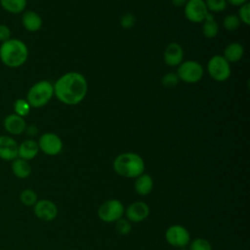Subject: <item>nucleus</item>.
Here are the masks:
<instances>
[{
    "label": "nucleus",
    "instance_id": "nucleus-33",
    "mask_svg": "<svg viewBox=\"0 0 250 250\" xmlns=\"http://www.w3.org/2000/svg\"><path fill=\"white\" fill-rule=\"evenodd\" d=\"M227 2H229V4H231L233 6H241L245 3H247V0H227Z\"/></svg>",
    "mask_w": 250,
    "mask_h": 250
},
{
    "label": "nucleus",
    "instance_id": "nucleus-1",
    "mask_svg": "<svg viewBox=\"0 0 250 250\" xmlns=\"http://www.w3.org/2000/svg\"><path fill=\"white\" fill-rule=\"evenodd\" d=\"M53 86L57 99L69 105L77 104L83 101L88 90L86 78L81 73L75 71L64 73Z\"/></svg>",
    "mask_w": 250,
    "mask_h": 250
},
{
    "label": "nucleus",
    "instance_id": "nucleus-10",
    "mask_svg": "<svg viewBox=\"0 0 250 250\" xmlns=\"http://www.w3.org/2000/svg\"><path fill=\"white\" fill-rule=\"evenodd\" d=\"M38 146L41 151L47 155H57L62 149V141L54 133L43 134L38 141Z\"/></svg>",
    "mask_w": 250,
    "mask_h": 250
},
{
    "label": "nucleus",
    "instance_id": "nucleus-6",
    "mask_svg": "<svg viewBox=\"0 0 250 250\" xmlns=\"http://www.w3.org/2000/svg\"><path fill=\"white\" fill-rule=\"evenodd\" d=\"M207 70L210 76L219 82L227 80L230 75L229 62L223 56L219 55H215L209 60Z\"/></svg>",
    "mask_w": 250,
    "mask_h": 250
},
{
    "label": "nucleus",
    "instance_id": "nucleus-9",
    "mask_svg": "<svg viewBox=\"0 0 250 250\" xmlns=\"http://www.w3.org/2000/svg\"><path fill=\"white\" fill-rule=\"evenodd\" d=\"M205 1L203 0H188L185 5V16L191 22H202L208 14Z\"/></svg>",
    "mask_w": 250,
    "mask_h": 250
},
{
    "label": "nucleus",
    "instance_id": "nucleus-29",
    "mask_svg": "<svg viewBox=\"0 0 250 250\" xmlns=\"http://www.w3.org/2000/svg\"><path fill=\"white\" fill-rule=\"evenodd\" d=\"M237 17L239 21L245 23L246 25L250 24V4L249 3H245L241 5Z\"/></svg>",
    "mask_w": 250,
    "mask_h": 250
},
{
    "label": "nucleus",
    "instance_id": "nucleus-34",
    "mask_svg": "<svg viewBox=\"0 0 250 250\" xmlns=\"http://www.w3.org/2000/svg\"><path fill=\"white\" fill-rule=\"evenodd\" d=\"M188 0H172V4L176 7H182L187 4Z\"/></svg>",
    "mask_w": 250,
    "mask_h": 250
},
{
    "label": "nucleus",
    "instance_id": "nucleus-5",
    "mask_svg": "<svg viewBox=\"0 0 250 250\" xmlns=\"http://www.w3.org/2000/svg\"><path fill=\"white\" fill-rule=\"evenodd\" d=\"M124 213V205L118 199L105 200L98 209V217L104 223H115L123 217Z\"/></svg>",
    "mask_w": 250,
    "mask_h": 250
},
{
    "label": "nucleus",
    "instance_id": "nucleus-23",
    "mask_svg": "<svg viewBox=\"0 0 250 250\" xmlns=\"http://www.w3.org/2000/svg\"><path fill=\"white\" fill-rule=\"evenodd\" d=\"M20 200L24 206H27V207L34 206L38 200L37 193L31 188H25L21 191Z\"/></svg>",
    "mask_w": 250,
    "mask_h": 250
},
{
    "label": "nucleus",
    "instance_id": "nucleus-22",
    "mask_svg": "<svg viewBox=\"0 0 250 250\" xmlns=\"http://www.w3.org/2000/svg\"><path fill=\"white\" fill-rule=\"evenodd\" d=\"M1 7L11 14H20L26 7V0H0Z\"/></svg>",
    "mask_w": 250,
    "mask_h": 250
},
{
    "label": "nucleus",
    "instance_id": "nucleus-14",
    "mask_svg": "<svg viewBox=\"0 0 250 250\" xmlns=\"http://www.w3.org/2000/svg\"><path fill=\"white\" fill-rule=\"evenodd\" d=\"M3 125L5 130L11 135H20L26 129V124L23 117L16 113L7 115L3 121Z\"/></svg>",
    "mask_w": 250,
    "mask_h": 250
},
{
    "label": "nucleus",
    "instance_id": "nucleus-18",
    "mask_svg": "<svg viewBox=\"0 0 250 250\" xmlns=\"http://www.w3.org/2000/svg\"><path fill=\"white\" fill-rule=\"evenodd\" d=\"M134 188L136 192L140 195L145 196L149 194L153 188V180L151 176L145 173L138 176L135 180Z\"/></svg>",
    "mask_w": 250,
    "mask_h": 250
},
{
    "label": "nucleus",
    "instance_id": "nucleus-15",
    "mask_svg": "<svg viewBox=\"0 0 250 250\" xmlns=\"http://www.w3.org/2000/svg\"><path fill=\"white\" fill-rule=\"evenodd\" d=\"M184 58V51L180 44L173 42L167 45L164 51V62L169 66L179 65Z\"/></svg>",
    "mask_w": 250,
    "mask_h": 250
},
{
    "label": "nucleus",
    "instance_id": "nucleus-27",
    "mask_svg": "<svg viewBox=\"0 0 250 250\" xmlns=\"http://www.w3.org/2000/svg\"><path fill=\"white\" fill-rule=\"evenodd\" d=\"M227 0H206L205 4L209 12H223L227 8Z\"/></svg>",
    "mask_w": 250,
    "mask_h": 250
},
{
    "label": "nucleus",
    "instance_id": "nucleus-4",
    "mask_svg": "<svg viewBox=\"0 0 250 250\" xmlns=\"http://www.w3.org/2000/svg\"><path fill=\"white\" fill-rule=\"evenodd\" d=\"M54 95V86L50 81L41 80L30 87L26 101L31 107L39 108L47 104Z\"/></svg>",
    "mask_w": 250,
    "mask_h": 250
},
{
    "label": "nucleus",
    "instance_id": "nucleus-25",
    "mask_svg": "<svg viewBox=\"0 0 250 250\" xmlns=\"http://www.w3.org/2000/svg\"><path fill=\"white\" fill-rule=\"evenodd\" d=\"M115 230L120 235H128L132 230L131 222L122 217L115 222Z\"/></svg>",
    "mask_w": 250,
    "mask_h": 250
},
{
    "label": "nucleus",
    "instance_id": "nucleus-7",
    "mask_svg": "<svg viewBox=\"0 0 250 250\" xmlns=\"http://www.w3.org/2000/svg\"><path fill=\"white\" fill-rule=\"evenodd\" d=\"M177 75L186 83H196L203 77V67L195 61H187L180 64Z\"/></svg>",
    "mask_w": 250,
    "mask_h": 250
},
{
    "label": "nucleus",
    "instance_id": "nucleus-21",
    "mask_svg": "<svg viewBox=\"0 0 250 250\" xmlns=\"http://www.w3.org/2000/svg\"><path fill=\"white\" fill-rule=\"evenodd\" d=\"M202 31L207 38H214L219 32L218 23L214 20V16L210 12H208V14L205 17Z\"/></svg>",
    "mask_w": 250,
    "mask_h": 250
},
{
    "label": "nucleus",
    "instance_id": "nucleus-20",
    "mask_svg": "<svg viewBox=\"0 0 250 250\" xmlns=\"http://www.w3.org/2000/svg\"><path fill=\"white\" fill-rule=\"evenodd\" d=\"M244 54V48L241 44L233 42L229 44L225 51H224V58L229 62H238Z\"/></svg>",
    "mask_w": 250,
    "mask_h": 250
},
{
    "label": "nucleus",
    "instance_id": "nucleus-32",
    "mask_svg": "<svg viewBox=\"0 0 250 250\" xmlns=\"http://www.w3.org/2000/svg\"><path fill=\"white\" fill-rule=\"evenodd\" d=\"M11 37V30L8 25L0 24V41L5 42Z\"/></svg>",
    "mask_w": 250,
    "mask_h": 250
},
{
    "label": "nucleus",
    "instance_id": "nucleus-30",
    "mask_svg": "<svg viewBox=\"0 0 250 250\" xmlns=\"http://www.w3.org/2000/svg\"><path fill=\"white\" fill-rule=\"evenodd\" d=\"M179 77L176 73H173V72H169V73H166L162 79H161V82H162V85L165 86V87H174L178 84L179 82Z\"/></svg>",
    "mask_w": 250,
    "mask_h": 250
},
{
    "label": "nucleus",
    "instance_id": "nucleus-31",
    "mask_svg": "<svg viewBox=\"0 0 250 250\" xmlns=\"http://www.w3.org/2000/svg\"><path fill=\"white\" fill-rule=\"evenodd\" d=\"M135 21H136V18L133 14H130V13H127L125 15L122 16V18L120 19V24L123 28H131L134 26L135 24Z\"/></svg>",
    "mask_w": 250,
    "mask_h": 250
},
{
    "label": "nucleus",
    "instance_id": "nucleus-12",
    "mask_svg": "<svg viewBox=\"0 0 250 250\" xmlns=\"http://www.w3.org/2000/svg\"><path fill=\"white\" fill-rule=\"evenodd\" d=\"M124 214L131 223H140L148 217L149 207L144 201H135L126 208Z\"/></svg>",
    "mask_w": 250,
    "mask_h": 250
},
{
    "label": "nucleus",
    "instance_id": "nucleus-19",
    "mask_svg": "<svg viewBox=\"0 0 250 250\" xmlns=\"http://www.w3.org/2000/svg\"><path fill=\"white\" fill-rule=\"evenodd\" d=\"M12 172L19 179H26L31 174V166L27 160L17 157L12 162Z\"/></svg>",
    "mask_w": 250,
    "mask_h": 250
},
{
    "label": "nucleus",
    "instance_id": "nucleus-3",
    "mask_svg": "<svg viewBox=\"0 0 250 250\" xmlns=\"http://www.w3.org/2000/svg\"><path fill=\"white\" fill-rule=\"evenodd\" d=\"M113 170L121 177L136 179L144 173L145 162L141 155L135 152H124L115 157Z\"/></svg>",
    "mask_w": 250,
    "mask_h": 250
},
{
    "label": "nucleus",
    "instance_id": "nucleus-35",
    "mask_svg": "<svg viewBox=\"0 0 250 250\" xmlns=\"http://www.w3.org/2000/svg\"><path fill=\"white\" fill-rule=\"evenodd\" d=\"M179 250H188V249H186V247H185V248H179Z\"/></svg>",
    "mask_w": 250,
    "mask_h": 250
},
{
    "label": "nucleus",
    "instance_id": "nucleus-11",
    "mask_svg": "<svg viewBox=\"0 0 250 250\" xmlns=\"http://www.w3.org/2000/svg\"><path fill=\"white\" fill-rule=\"evenodd\" d=\"M34 215L41 221L51 222L55 220L58 216V207L57 205L49 199H40L37 200L33 206Z\"/></svg>",
    "mask_w": 250,
    "mask_h": 250
},
{
    "label": "nucleus",
    "instance_id": "nucleus-26",
    "mask_svg": "<svg viewBox=\"0 0 250 250\" xmlns=\"http://www.w3.org/2000/svg\"><path fill=\"white\" fill-rule=\"evenodd\" d=\"M211 243L205 238H195L189 242V250H212Z\"/></svg>",
    "mask_w": 250,
    "mask_h": 250
},
{
    "label": "nucleus",
    "instance_id": "nucleus-2",
    "mask_svg": "<svg viewBox=\"0 0 250 250\" xmlns=\"http://www.w3.org/2000/svg\"><path fill=\"white\" fill-rule=\"evenodd\" d=\"M27 57V46L20 39L10 38L0 46V60L8 67L16 68L22 65Z\"/></svg>",
    "mask_w": 250,
    "mask_h": 250
},
{
    "label": "nucleus",
    "instance_id": "nucleus-24",
    "mask_svg": "<svg viewBox=\"0 0 250 250\" xmlns=\"http://www.w3.org/2000/svg\"><path fill=\"white\" fill-rule=\"evenodd\" d=\"M30 108H31V106L29 105L27 101L24 99H18L14 104L15 113L21 117L27 115L30 111Z\"/></svg>",
    "mask_w": 250,
    "mask_h": 250
},
{
    "label": "nucleus",
    "instance_id": "nucleus-13",
    "mask_svg": "<svg viewBox=\"0 0 250 250\" xmlns=\"http://www.w3.org/2000/svg\"><path fill=\"white\" fill-rule=\"evenodd\" d=\"M19 144L10 136H0V159L13 161L18 157Z\"/></svg>",
    "mask_w": 250,
    "mask_h": 250
},
{
    "label": "nucleus",
    "instance_id": "nucleus-16",
    "mask_svg": "<svg viewBox=\"0 0 250 250\" xmlns=\"http://www.w3.org/2000/svg\"><path fill=\"white\" fill-rule=\"evenodd\" d=\"M39 152L38 143L32 139H28L23 141L21 145H19L18 149V157L24 160L33 159Z\"/></svg>",
    "mask_w": 250,
    "mask_h": 250
},
{
    "label": "nucleus",
    "instance_id": "nucleus-8",
    "mask_svg": "<svg viewBox=\"0 0 250 250\" xmlns=\"http://www.w3.org/2000/svg\"><path fill=\"white\" fill-rule=\"evenodd\" d=\"M166 241L173 247L185 248L190 242L188 230L181 225L170 226L165 232Z\"/></svg>",
    "mask_w": 250,
    "mask_h": 250
},
{
    "label": "nucleus",
    "instance_id": "nucleus-28",
    "mask_svg": "<svg viewBox=\"0 0 250 250\" xmlns=\"http://www.w3.org/2000/svg\"><path fill=\"white\" fill-rule=\"evenodd\" d=\"M223 24H224V27L227 29V30H235L239 27V24H240V21L238 19L237 16L235 15H228L225 19H224V21H223Z\"/></svg>",
    "mask_w": 250,
    "mask_h": 250
},
{
    "label": "nucleus",
    "instance_id": "nucleus-17",
    "mask_svg": "<svg viewBox=\"0 0 250 250\" xmlns=\"http://www.w3.org/2000/svg\"><path fill=\"white\" fill-rule=\"evenodd\" d=\"M21 22L23 27L30 32H35L42 26V19L34 11L24 12L21 17Z\"/></svg>",
    "mask_w": 250,
    "mask_h": 250
}]
</instances>
